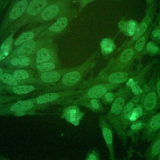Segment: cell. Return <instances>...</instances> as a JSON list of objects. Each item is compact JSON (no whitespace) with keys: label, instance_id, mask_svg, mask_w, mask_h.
I'll use <instances>...</instances> for the list:
<instances>
[{"label":"cell","instance_id":"f1b7e54d","mask_svg":"<svg viewBox=\"0 0 160 160\" xmlns=\"http://www.w3.org/2000/svg\"><path fill=\"white\" fill-rule=\"evenodd\" d=\"M12 42V36L10 35L2 44L0 47V61L4 59L9 53Z\"/></svg>","mask_w":160,"mask_h":160},{"label":"cell","instance_id":"83f0119b","mask_svg":"<svg viewBox=\"0 0 160 160\" xmlns=\"http://www.w3.org/2000/svg\"><path fill=\"white\" fill-rule=\"evenodd\" d=\"M36 90L33 85H16L12 86L11 91L12 93L16 95H24L29 94Z\"/></svg>","mask_w":160,"mask_h":160},{"label":"cell","instance_id":"8992f818","mask_svg":"<svg viewBox=\"0 0 160 160\" xmlns=\"http://www.w3.org/2000/svg\"><path fill=\"white\" fill-rule=\"evenodd\" d=\"M121 84H112L109 82L98 83L91 88H90L86 92V94L79 100H76L75 102L71 103V104L78 105L80 102L84 100L92 98H98L101 99L106 92L111 91L121 88Z\"/></svg>","mask_w":160,"mask_h":160},{"label":"cell","instance_id":"603a6c76","mask_svg":"<svg viewBox=\"0 0 160 160\" xmlns=\"http://www.w3.org/2000/svg\"><path fill=\"white\" fill-rule=\"evenodd\" d=\"M149 34H150V28L148 30L146 31V32L142 34L141 37H139L135 42L132 44L134 46V48L136 52L137 55L138 56L139 58H140V54L144 49L146 44L148 42V39L149 38Z\"/></svg>","mask_w":160,"mask_h":160},{"label":"cell","instance_id":"7c38bea8","mask_svg":"<svg viewBox=\"0 0 160 160\" xmlns=\"http://www.w3.org/2000/svg\"><path fill=\"white\" fill-rule=\"evenodd\" d=\"M141 94L134 96L132 95L131 98H130L127 102L126 103L123 110L121 113V121L122 123V128L124 130L126 131L127 129L128 128L129 124V116L131 112V111L133 108V107L136 105V104L139 101V100L141 99Z\"/></svg>","mask_w":160,"mask_h":160},{"label":"cell","instance_id":"e0dca14e","mask_svg":"<svg viewBox=\"0 0 160 160\" xmlns=\"http://www.w3.org/2000/svg\"><path fill=\"white\" fill-rule=\"evenodd\" d=\"M138 23L133 20L130 19L128 21H121L119 24V27L121 30L125 35L128 36H132L138 26Z\"/></svg>","mask_w":160,"mask_h":160},{"label":"cell","instance_id":"1f68e13d","mask_svg":"<svg viewBox=\"0 0 160 160\" xmlns=\"http://www.w3.org/2000/svg\"><path fill=\"white\" fill-rule=\"evenodd\" d=\"M51 58L49 51L45 48H41L36 53V62L38 64L43 63Z\"/></svg>","mask_w":160,"mask_h":160},{"label":"cell","instance_id":"d590c367","mask_svg":"<svg viewBox=\"0 0 160 160\" xmlns=\"http://www.w3.org/2000/svg\"><path fill=\"white\" fill-rule=\"evenodd\" d=\"M12 76L18 81H22L29 78V73L24 69H17L13 72Z\"/></svg>","mask_w":160,"mask_h":160},{"label":"cell","instance_id":"d4e9b609","mask_svg":"<svg viewBox=\"0 0 160 160\" xmlns=\"http://www.w3.org/2000/svg\"><path fill=\"white\" fill-rule=\"evenodd\" d=\"M61 78V74L56 71H49L43 72L40 76V79L42 82L46 83H51L58 81Z\"/></svg>","mask_w":160,"mask_h":160},{"label":"cell","instance_id":"8d00e7d4","mask_svg":"<svg viewBox=\"0 0 160 160\" xmlns=\"http://www.w3.org/2000/svg\"><path fill=\"white\" fill-rule=\"evenodd\" d=\"M84 160H100L98 149L97 148H93L89 150Z\"/></svg>","mask_w":160,"mask_h":160},{"label":"cell","instance_id":"d6a6232c","mask_svg":"<svg viewBox=\"0 0 160 160\" xmlns=\"http://www.w3.org/2000/svg\"><path fill=\"white\" fill-rule=\"evenodd\" d=\"M10 63L12 66H17L19 68H22V67L28 66L30 63V59L28 57L16 58L12 59L10 61Z\"/></svg>","mask_w":160,"mask_h":160},{"label":"cell","instance_id":"836d02e7","mask_svg":"<svg viewBox=\"0 0 160 160\" xmlns=\"http://www.w3.org/2000/svg\"><path fill=\"white\" fill-rule=\"evenodd\" d=\"M1 81H2L3 83L11 86H14L18 85V81L12 75L8 74V73H3V74L1 76Z\"/></svg>","mask_w":160,"mask_h":160},{"label":"cell","instance_id":"5bb4252c","mask_svg":"<svg viewBox=\"0 0 160 160\" xmlns=\"http://www.w3.org/2000/svg\"><path fill=\"white\" fill-rule=\"evenodd\" d=\"M146 120L147 118L143 116L140 119L131 123L126 131V134L127 137L131 138L132 140L134 141L136 134H139V132L141 131L142 132Z\"/></svg>","mask_w":160,"mask_h":160},{"label":"cell","instance_id":"60d3db41","mask_svg":"<svg viewBox=\"0 0 160 160\" xmlns=\"http://www.w3.org/2000/svg\"><path fill=\"white\" fill-rule=\"evenodd\" d=\"M3 70H2V69H1V68H0V81H1V76H2V75L3 74Z\"/></svg>","mask_w":160,"mask_h":160},{"label":"cell","instance_id":"3957f363","mask_svg":"<svg viewBox=\"0 0 160 160\" xmlns=\"http://www.w3.org/2000/svg\"><path fill=\"white\" fill-rule=\"evenodd\" d=\"M44 108L43 106L36 104L33 99L11 101L0 104V116L30 115L34 114L37 110Z\"/></svg>","mask_w":160,"mask_h":160},{"label":"cell","instance_id":"5b68a950","mask_svg":"<svg viewBox=\"0 0 160 160\" xmlns=\"http://www.w3.org/2000/svg\"><path fill=\"white\" fill-rule=\"evenodd\" d=\"M138 59L139 58L133 45L126 48L120 51L118 56L112 61L108 68L106 74L131 68L134 66V62Z\"/></svg>","mask_w":160,"mask_h":160},{"label":"cell","instance_id":"6da1fadb","mask_svg":"<svg viewBox=\"0 0 160 160\" xmlns=\"http://www.w3.org/2000/svg\"><path fill=\"white\" fill-rule=\"evenodd\" d=\"M132 96V94L131 90L126 86H124L122 93L111 104L109 111L104 115L106 120L124 146H126L128 138L122 128L121 117L126 103Z\"/></svg>","mask_w":160,"mask_h":160},{"label":"cell","instance_id":"8fae6325","mask_svg":"<svg viewBox=\"0 0 160 160\" xmlns=\"http://www.w3.org/2000/svg\"><path fill=\"white\" fill-rule=\"evenodd\" d=\"M69 95L71 94L66 92H51L41 94L33 99V100L36 104L46 107L52 103L54 104L59 101H62L61 99H64L66 97H68Z\"/></svg>","mask_w":160,"mask_h":160},{"label":"cell","instance_id":"f546056e","mask_svg":"<svg viewBox=\"0 0 160 160\" xmlns=\"http://www.w3.org/2000/svg\"><path fill=\"white\" fill-rule=\"evenodd\" d=\"M100 47L102 52L104 54H108L112 52L116 48L114 42L111 39L108 38H104L101 41Z\"/></svg>","mask_w":160,"mask_h":160},{"label":"cell","instance_id":"44dd1931","mask_svg":"<svg viewBox=\"0 0 160 160\" xmlns=\"http://www.w3.org/2000/svg\"><path fill=\"white\" fill-rule=\"evenodd\" d=\"M144 115V109L141 100V99L139 100V101L136 104V105L133 107L132 110L131 111L129 116V124L130 125L133 122L137 121L138 119H140L141 117H142Z\"/></svg>","mask_w":160,"mask_h":160},{"label":"cell","instance_id":"ffe728a7","mask_svg":"<svg viewBox=\"0 0 160 160\" xmlns=\"http://www.w3.org/2000/svg\"><path fill=\"white\" fill-rule=\"evenodd\" d=\"M149 55L151 56H160V46L154 41H150L147 42L144 49L140 54V58L143 56Z\"/></svg>","mask_w":160,"mask_h":160},{"label":"cell","instance_id":"ac0fdd59","mask_svg":"<svg viewBox=\"0 0 160 160\" xmlns=\"http://www.w3.org/2000/svg\"><path fill=\"white\" fill-rule=\"evenodd\" d=\"M46 4V0H32L28 6L27 12L31 16H35L39 13Z\"/></svg>","mask_w":160,"mask_h":160},{"label":"cell","instance_id":"9a60e30c","mask_svg":"<svg viewBox=\"0 0 160 160\" xmlns=\"http://www.w3.org/2000/svg\"><path fill=\"white\" fill-rule=\"evenodd\" d=\"M78 105L84 106L94 112H104V106L101 99L98 98H92L80 102ZM77 105V106H78Z\"/></svg>","mask_w":160,"mask_h":160},{"label":"cell","instance_id":"7a4b0ae2","mask_svg":"<svg viewBox=\"0 0 160 160\" xmlns=\"http://www.w3.org/2000/svg\"><path fill=\"white\" fill-rule=\"evenodd\" d=\"M157 68L151 73L148 81L144 84L141 100L144 109V116L147 119L160 109L159 98L156 89Z\"/></svg>","mask_w":160,"mask_h":160},{"label":"cell","instance_id":"9c48e42d","mask_svg":"<svg viewBox=\"0 0 160 160\" xmlns=\"http://www.w3.org/2000/svg\"><path fill=\"white\" fill-rule=\"evenodd\" d=\"M141 71L140 69L134 68V66L118 71H115L106 75V82L121 84L126 83L130 78L134 76Z\"/></svg>","mask_w":160,"mask_h":160},{"label":"cell","instance_id":"484cf974","mask_svg":"<svg viewBox=\"0 0 160 160\" xmlns=\"http://www.w3.org/2000/svg\"><path fill=\"white\" fill-rule=\"evenodd\" d=\"M59 7L56 4H52L46 8L41 12V18L45 20L48 21L54 18L59 12Z\"/></svg>","mask_w":160,"mask_h":160},{"label":"cell","instance_id":"52a82bcc","mask_svg":"<svg viewBox=\"0 0 160 160\" xmlns=\"http://www.w3.org/2000/svg\"><path fill=\"white\" fill-rule=\"evenodd\" d=\"M160 131V109L149 117L142 131L141 139L143 141L151 142Z\"/></svg>","mask_w":160,"mask_h":160},{"label":"cell","instance_id":"4dcf8cb0","mask_svg":"<svg viewBox=\"0 0 160 160\" xmlns=\"http://www.w3.org/2000/svg\"><path fill=\"white\" fill-rule=\"evenodd\" d=\"M67 24H68V19L66 17H62L59 18L52 25H51L49 28V29L54 32L61 31L65 28Z\"/></svg>","mask_w":160,"mask_h":160},{"label":"cell","instance_id":"4fadbf2b","mask_svg":"<svg viewBox=\"0 0 160 160\" xmlns=\"http://www.w3.org/2000/svg\"><path fill=\"white\" fill-rule=\"evenodd\" d=\"M160 153V131L156 136L154 139L150 142L144 152L145 160H158Z\"/></svg>","mask_w":160,"mask_h":160},{"label":"cell","instance_id":"2e32d148","mask_svg":"<svg viewBox=\"0 0 160 160\" xmlns=\"http://www.w3.org/2000/svg\"><path fill=\"white\" fill-rule=\"evenodd\" d=\"M149 38L160 45V9L150 27Z\"/></svg>","mask_w":160,"mask_h":160},{"label":"cell","instance_id":"30bf717a","mask_svg":"<svg viewBox=\"0 0 160 160\" xmlns=\"http://www.w3.org/2000/svg\"><path fill=\"white\" fill-rule=\"evenodd\" d=\"M84 113L81 111L77 105H68L62 110L63 118L70 124L74 126H78L83 118Z\"/></svg>","mask_w":160,"mask_h":160},{"label":"cell","instance_id":"277c9868","mask_svg":"<svg viewBox=\"0 0 160 160\" xmlns=\"http://www.w3.org/2000/svg\"><path fill=\"white\" fill-rule=\"evenodd\" d=\"M147 6L145 11V15L141 22L138 24V28L134 33V34L131 37V38L126 43H124L121 48L118 49V52L121 51L126 48L132 46L135 41L144 34L147 30L151 27L155 17L156 13L158 9V2L157 0H146Z\"/></svg>","mask_w":160,"mask_h":160},{"label":"cell","instance_id":"e575fe53","mask_svg":"<svg viewBox=\"0 0 160 160\" xmlns=\"http://www.w3.org/2000/svg\"><path fill=\"white\" fill-rule=\"evenodd\" d=\"M34 38V34L31 32V31H28V32H25L24 33H22L14 42V44L16 46L18 45H20L21 44L26 42V41H31V39H32Z\"/></svg>","mask_w":160,"mask_h":160},{"label":"cell","instance_id":"f35d334b","mask_svg":"<svg viewBox=\"0 0 160 160\" xmlns=\"http://www.w3.org/2000/svg\"><path fill=\"white\" fill-rule=\"evenodd\" d=\"M20 99H21V98L16 96H6V95L0 94V104L11 102V101H18Z\"/></svg>","mask_w":160,"mask_h":160},{"label":"cell","instance_id":"d6986e66","mask_svg":"<svg viewBox=\"0 0 160 160\" xmlns=\"http://www.w3.org/2000/svg\"><path fill=\"white\" fill-rule=\"evenodd\" d=\"M81 78L79 71H73L64 74L62 77V82L66 86H72L76 84Z\"/></svg>","mask_w":160,"mask_h":160},{"label":"cell","instance_id":"cb8c5ba5","mask_svg":"<svg viewBox=\"0 0 160 160\" xmlns=\"http://www.w3.org/2000/svg\"><path fill=\"white\" fill-rule=\"evenodd\" d=\"M36 43L34 41H29L21 45L18 49L17 55L18 58L27 57L35 48Z\"/></svg>","mask_w":160,"mask_h":160},{"label":"cell","instance_id":"b9f144b4","mask_svg":"<svg viewBox=\"0 0 160 160\" xmlns=\"http://www.w3.org/2000/svg\"><path fill=\"white\" fill-rule=\"evenodd\" d=\"M158 160H160V153H159V156H158Z\"/></svg>","mask_w":160,"mask_h":160},{"label":"cell","instance_id":"ab89813d","mask_svg":"<svg viewBox=\"0 0 160 160\" xmlns=\"http://www.w3.org/2000/svg\"><path fill=\"white\" fill-rule=\"evenodd\" d=\"M157 75L156 79V89L159 98V105L160 108V65L157 66Z\"/></svg>","mask_w":160,"mask_h":160},{"label":"cell","instance_id":"74e56055","mask_svg":"<svg viewBox=\"0 0 160 160\" xmlns=\"http://www.w3.org/2000/svg\"><path fill=\"white\" fill-rule=\"evenodd\" d=\"M37 69L41 72H46L52 70L55 68V64L51 62H47L41 63L39 65H37Z\"/></svg>","mask_w":160,"mask_h":160},{"label":"cell","instance_id":"7402d4cb","mask_svg":"<svg viewBox=\"0 0 160 160\" xmlns=\"http://www.w3.org/2000/svg\"><path fill=\"white\" fill-rule=\"evenodd\" d=\"M28 7L27 0H22L18 2L11 9L9 14V18L14 20L21 16Z\"/></svg>","mask_w":160,"mask_h":160},{"label":"cell","instance_id":"4316f807","mask_svg":"<svg viewBox=\"0 0 160 160\" xmlns=\"http://www.w3.org/2000/svg\"><path fill=\"white\" fill-rule=\"evenodd\" d=\"M123 91V87H121L120 89L117 91H109L106 92L101 98V101L104 105L108 106L111 105L114 101L122 93Z\"/></svg>","mask_w":160,"mask_h":160},{"label":"cell","instance_id":"ba28073f","mask_svg":"<svg viewBox=\"0 0 160 160\" xmlns=\"http://www.w3.org/2000/svg\"><path fill=\"white\" fill-rule=\"evenodd\" d=\"M99 124L104 142L109 151V159L110 160H116L114 148L113 129L103 115H101L99 118Z\"/></svg>","mask_w":160,"mask_h":160}]
</instances>
